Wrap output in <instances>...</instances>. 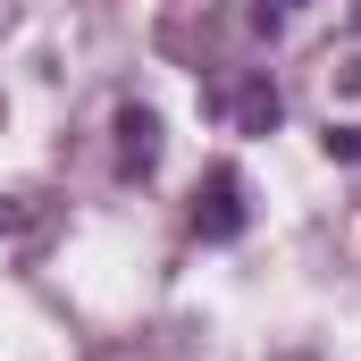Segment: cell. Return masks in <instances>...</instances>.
I'll return each instance as SVG.
<instances>
[{
	"label": "cell",
	"instance_id": "6da1fadb",
	"mask_svg": "<svg viewBox=\"0 0 361 361\" xmlns=\"http://www.w3.org/2000/svg\"><path fill=\"white\" fill-rule=\"evenodd\" d=\"M202 101L227 118V135H277V118H286V101H277L269 68H235V76H210Z\"/></svg>",
	"mask_w": 361,
	"mask_h": 361
},
{
	"label": "cell",
	"instance_id": "7a4b0ae2",
	"mask_svg": "<svg viewBox=\"0 0 361 361\" xmlns=\"http://www.w3.org/2000/svg\"><path fill=\"white\" fill-rule=\"evenodd\" d=\"M244 227H252V202H244V177H235V169L219 160L210 177L193 185V235H202V244H235Z\"/></svg>",
	"mask_w": 361,
	"mask_h": 361
},
{
	"label": "cell",
	"instance_id": "3957f363",
	"mask_svg": "<svg viewBox=\"0 0 361 361\" xmlns=\"http://www.w3.org/2000/svg\"><path fill=\"white\" fill-rule=\"evenodd\" d=\"M109 135H118V177H152V169H160V118H152V109H143V101H126V109H118V118H109Z\"/></svg>",
	"mask_w": 361,
	"mask_h": 361
},
{
	"label": "cell",
	"instance_id": "277c9868",
	"mask_svg": "<svg viewBox=\"0 0 361 361\" xmlns=\"http://www.w3.org/2000/svg\"><path fill=\"white\" fill-rule=\"evenodd\" d=\"M302 8H311V0H252V34H269V42H277V34H286Z\"/></svg>",
	"mask_w": 361,
	"mask_h": 361
},
{
	"label": "cell",
	"instance_id": "5b68a950",
	"mask_svg": "<svg viewBox=\"0 0 361 361\" xmlns=\"http://www.w3.org/2000/svg\"><path fill=\"white\" fill-rule=\"evenodd\" d=\"M328 152H336V160H353V169H361V126H336V118H328Z\"/></svg>",
	"mask_w": 361,
	"mask_h": 361
},
{
	"label": "cell",
	"instance_id": "8992f818",
	"mask_svg": "<svg viewBox=\"0 0 361 361\" xmlns=\"http://www.w3.org/2000/svg\"><path fill=\"white\" fill-rule=\"evenodd\" d=\"M17 227H25V210H17V202H0V235H17Z\"/></svg>",
	"mask_w": 361,
	"mask_h": 361
}]
</instances>
